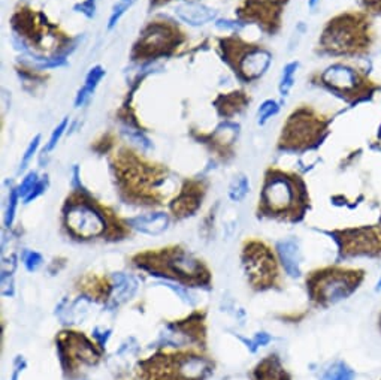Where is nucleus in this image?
<instances>
[{
    "label": "nucleus",
    "instance_id": "obj_11",
    "mask_svg": "<svg viewBox=\"0 0 381 380\" xmlns=\"http://www.w3.org/2000/svg\"><path fill=\"white\" fill-rule=\"evenodd\" d=\"M129 225L146 235H158L168 229L169 217L165 213H151L129 219Z\"/></svg>",
    "mask_w": 381,
    "mask_h": 380
},
{
    "label": "nucleus",
    "instance_id": "obj_1",
    "mask_svg": "<svg viewBox=\"0 0 381 380\" xmlns=\"http://www.w3.org/2000/svg\"><path fill=\"white\" fill-rule=\"evenodd\" d=\"M375 44V32L370 17L362 12H349L326 26L322 45L326 51L337 56H361L370 53Z\"/></svg>",
    "mask_w": 381,
    "mask_h": 380
},
{
    "label": "nucleus",
    "instance_id": "obj_35",
    "mask_svg": "<svg viewBox=\"0 0 381 380\" xmlns=\"http://www.w3.org/2000/svg\"><path fill=\"white\" fill-rule=\"evenodd\" d=\"M375 290H377V292L381 290V276H380V278H378V281H377V285H375Z\"/></svg>",
    "mask_w": 381,
    "mask_h": 380
},
{
    "label": "nucleus",
    "instance_id": "obj_25",
    "mask_svg": "<svg viewBox=\"0 0 381 380\" xmlns=\"http://www.w3.org/2000/svg\"><path fill=\"white\" fill-rule=\"evenodd\" d=\"M68 123H69V118H63V120H61L60 123L57 125V128L53 130L50 140H48V142H46V145H45V149H44L45 153H50V152H53V150L56 149V145L58 144V141L61 140V137H63L65 130L68 129Z\"/></svg>",
    "mask_w": 381,
    "mask_h": 380
},
{
    "label": "nucleus",
    "instance_id": "obj_31",
    "mask_svg": "<svg viewBox=\"0 0 381 380\" xmlns=\"http://www.w3.org/2000/svg\"><path fill=\"white\" fill-rule=\"evenodd\" d=\"M45 186H46V181H45V180H39V181H38V185H36V188L33 189V192H32V193H30V195L27 196V198L24 200V201H26V202H30L32 200H36V198H38L39 195H42V193H44Z\"/></svg>",
    "mask_w": 381,
    "mask_h": 380
},
{
    "label": "nucleus",
    "instance_id": "obj_20",
    "mask_svg": "<svg viewBox=\"0 0 381 380\" xmlns=\"http://www.w3.org/2000/svg\"><path fill=\"white\" fill-rule=\"evenodd\" d=\"M298 68H299L298 62H290L285 66V69H282L280 84H278V90L281 96H287L290 93L294 84V75H296Z\"/></svg>",
    "mask_w": 381,
    "mask_h": 380
},
{
    "label": "nucleus",
    "instance_id": "obj_10",
    "mask_svg": "<svg viewBox=\"0 0 381 380\" xmlns=\"http://www.w3.org/2000/svg\"><path fill=\"white\" fill-rule=\"evenodd\" d=\"M175 16L184 21L189 26L199 27L204 24L216 20L217 11L206 6L201 2H193V0H187V2H182L175 8Z\"/></svg>",
    "mask_w": 381,
    "mask_h": 380
},
{
    "label": "nucleus",
    "instance_id": "obj_26",
    "mask_svg": "<svg viewBox=\"0 0 381 380\" xmlns=\"http://www.w3.org/2000/svg\"><path fill=\"white\" fill-rule=\"evenodd\" d=\"M39 144H41V135H36V137L30 141L29 147L26 149V152H24V156L21 159V165H20V171H23L24 168H26L29 165V162L33 159V156L36 154V152H38L39 149Z\"/></svg>",
    "mask_w": 381,
    "mask_h": 380
},
{
    "label": "nucleus",
    "instance_id": "obj_3",
    "mask_svg": "<svg viewBox=\"0 0 381 380\" xmlns=\"http://www.w3.org/2000/svg\"><path fill=\"white\" fill-rule=\"evenodd\" d=\"M265 210L275 216H302L306 193L301 181L285 174H273L266 180L262 193Z\"/></svg>",
    "mask_w": 381,
    "mask_h": 380
},
{
    "label": "nucleus",
    "instance_id": "obj_32",
    "mask_svg": "<svg viewBox=\"0 0 381 380\" xmlns=\"http://www.w3.org/2000/svg\"><path fill=\"white\" fill-rule=\"evenodd\" d=\"M77 9H81L80 12L85 14L87 17H93L94 16V0H87V2L81 4Z\"/></svg>",
    "mask_w": 381,
    "mask_h": 380
},
{
    "label": "nucleus",
    "instance_id": "obj_39",
    "mask_svg": "<svg viewBox=\"0 0 381 380\" xmlns=\"http://www.w3.org/2000/svg\"><path fill=\"white\" fill-rule=\"evenodd\" d=\"M380 380H381V379H380Z\"/></svg>",
    "mask_w": 381,
    "mask_h": 380
},
{
    "label": "nucleus",
    "instance_id": "obj_38",
    "mask_svg": "<svg viewBox=\"0 0 381 380\" xmlns=\"http://www.w3.org/2000/svg\"><path fill=\"white\" fill-rule=\"evenodd\" d=\"M378 223H380V225H381V217H380V220H378Z\"/></svg>",
    "mask_w": 381,
    "mask_h": 380
},
{
    "label": "nucleus",
    "instance_id": "obj_17",
    "mask_svg": "<svg viewBox=\"0 0 381 380\" xmlns=\"http://www.w3.org/2000/svg\"><path fill=\"white\" fill-rule=\"evenodd\" d=\"M170 266L174 269L175 273L181 274V276H198L201 273V265L199 262L193 259V257L187 253L180 252L177 253L174 257L170 259Z\"/></svg>",
    "mask_w": 381,
    "mask_h": 380
},
{
    "label": "nucleus",
    "instance_id": "obj_9",
    "mask_svg": "<svg viewBox=\"0 0 381 380\" xmlns=\"http://www.w3.org/2000/svg\"><path fill=\"white\" fill-rule=\"evenodd\" d=\"M273 56L263 48H251L241 56L238 68L245 80H257L271 66Z\"/></svg>",
    "mask_w": 381,
    "mask_h": 380
},
{
    "label": "nucleus",
    "instance_id": "obj_28",
    "mask_svg": "<svg viewBox=\"0 0 381 380\" xmlns=\"http://www.w3.org/2000/svg\"><path fill=\"white\" fill-rule=\"evenodd\" d=\"M20 200V193L18 190H12L9 195V204H8V210H6V217H5V223L9 226L12 222H14L15 212H17V205Z\"/></svg>",
    "mask_w": 381,
    "mask_h": 380
},
{
    "label": "nucleus",
    "instance_id": "obj_29",
    "mask_svg": "<svg viewBox=\"0 0 381 380\" xmlns=\"http://www.w3.org/2000/svg\"><path fill=\"white\" fill-rule=\"evenodd\" d=\"M24 264H26V268L29 269V271H35V269H38L41 266L42 257L39 253L29 252L26 253V256H24Z\"/></svg>",
    "mask_w": 381,
    "mask_h": 380
},
{
    "label": "nucleus",
    "instance_id": "obj_30",
    "mask_svg": "<svg viewBox=\"0 0 381 380\" xmlns=\"http://www.w3.org/2000/svg\"><path fill=\"white\" fill-rule=\"evenodd\" d=\"M362 5L365 11L370 12V14L381 16V0H362Z\"/></svg>",
    "mask_w": 381,
    "mask_h": 380
},
{
    "label": "nucleus",
    "instance_id": "obj_36",
    "mask_svg": "<svg viewBox=\"0 0 381 380\" xmlns=\"http://www.w3.org/2000/svg\"><path fill=\"white\" fill-rule=\"evenodd\" d=\"M21 372V369H15V373H14V376H12V380H17L18 379V373Z\"/></svg>",
    "mask_w": 381,
    "mask_h": 380
},
{
    "label": "nucleus",
    "instance_id": "obj_2",
    "mask_svg": "<svg viewBox=\"0 0 381 380\" xmlns=\"http://www.w3.org/2000/svg\"><path fill=\"white\" fill-rule=\"evenodd\" d=\"M365 277L362 268L327 266L311 273L306 278V288L316 305L329 307L351 297L363 285Z\"/></svg>",
    "mask_w": 381,
    "mask_h": 380
},
{
    "label": "nucleus",
    "instance_id": "obj_6",
    "mask_svg": "<svg viewBox=\"0 0 381 380\" xmlns=\"http://www.w3.org/2000/svg\"><path fill=\"white\" fill-rule=\"evenodd\" d=\"M323 129L325 125L322 120L302 109V111L294 113L287 121V126L282 132V144L290 149H304L320 137Z\"/></svg>",
    "mask_w": 381,
    "mask_h": 380
},
{
    "label": "nucleus",
    "instance_id": "obj_34",
    "mask_svg": "<svg viewBox=\"0 0 381 380\" xmlns=\"http://www.w3.org/2000/svg\"><path fill=\"white\" fill-rule=\"evenodd\" d=\"M320 2V0H308V6L310 8H316V5Z\"/></svg>",
    "mask_w": 381,
    "mask_h": 380
},
{
    "label": "nucleus",
    "instance_id": "obj_23",
    "mask_svg": "<svg viewBox=\"0 0 381 380\" xmlns=\"http://www.w3.org/2000/svg\"><path fill=\"white\" fill-rule=\"evenodd\" d=\"M137 0H117V4L113 6V11H111V16L108 20V29H114L121 17L126 14V12L135 5Z\"/></svg>",
    "mask_w": 381,
    "mask_h": 380
},
{
    "label": "nucleus",
    "instance_id": "obj_15",
    "mask_svg": "<svg viewBox=\"0 0 381 380\" xmlns=\"http://www.w3.org/2000/svg\"><path fill=\"white\" fill-rule=\"evenodd\" d=\"M178 370L186 380H199L210 370V365L202 358L187 357L180 361Z\"/></svg>",
    "mask_w": 381,
    "mask_h": 380
},
{
    "label": "nucleus",
    "instance_id": "obj_5",
    "mask_svg": "<svg viewBox=\"0 0 381 380\" xmlns=\"http://www.w3.org/2000/svg\"><path fill=\"white\" fill-rule=\"evenodd\" d=\"M320 78L326 87L342 96L346 94L351 99H366L378 89V85L368 77V73L344 63L329 66Z\"/></svg>",
    "mask_w": 381,
    "mask_h": 380
},
{
    "label": "nucleus",
    "instance_id": "obj_24",
    "mask_svg": "<svg viewBox=\"0 0 381 380\" xmlns=\"http://www.w3.org/2000/svg\"><path fill=\"white\" fill-rule=\"evenodd\" d=\"M278 111H280V104L278 102H275L273 99L265 101L261 105L259 111H257V118H259V125H265L269 118H273L274 116H277Z\"/></svg>",
    "mask_w": 381,
    "mask_h": 380
},
{
    "label": "nucleus",
    "instance_id": "obj_33",
    "mask_svg": "<svg viewBox=\"0 0 381 380\" xmlns=\"http://www.w3.org/2000/svg\"><path fill=\"white\" fill-rule=\"evenodd\" d=\"M269 341H271V337H269L266 333H261L254 337L253 345L254 346H265V345H268Z\"/></svg>",
    "mask_w": 381,
    "mask_h": 380
},
{
    "label": "nucleus",
    "instance_id": "obj_19",
    "mask_svg": "<svg viewBox=\"0 0 381 380\" xmlns=\"http://www.w3.org/2000/svg\"><path fill=\"white\" fill-rule=\"evenodd\" d=\"M322 380H354V372L346 362L338 361L323 373Z\"/></svg>",
    "mask_w": 381,
    "mask_h": 380
},
{
    "label": "nucleus",
    "instance_id": "obj_16",
    "mask_svg": "<svg viewBox=\"0 0 381 380\" xmlns=\"http://www.w3.org/2000/svg\"><path fill=\"white\" fill-rule=\"evenodd\" d=\"M138 283L132 276L115 274L114 276V288H113V300L115 302H125L132 298L137 290Z\"/></svg>",
    "mask_w": 381,
    "mask_h": 380
},
{
    "label": "nucleus",
    "instance_id": "obj_4",
    "mask_svg": "<svg viewBox=\"0 0 381 380\" xmlns=\"http://www.w3.org/2000/svg\"><path fill=\"white\" fill-rule=\"evenodd\" d=\"M341 259H381V225L346 228L334 232Z\"/></svg>",
    "mask_w": 381,
    "mask_h": 380
},
{
    "label": "nucleus",
    "instance_id": "obj_13",
    "mask_svg": "<svg viewBox=\"0 0 381 380\" xmlns=\"http://www.w3.org/2000/svg\"><path fill=\"white\" fill-rule=\"evenodd\" d=\"M278 255L282 266H285L286 273L292 277L301 276V256H299V247L294 240H286L278 243Z\"/></svg>",
    "mask_w": 381,
    "mask_h": 380
},
{
    "label": "nucleus",
    "instance_id": "obj_21",
    "mask_svg": "<svg viewBox=\"0 0 381 380\" xmlns=\"http://www.w3.org/2000/svg\"><path fill=\"white\" fill-rule=\"evenodd\" d=\"M196 207H198V198H196V196H193V195H189V193H182L180 198L175 201L174 207H172V210L178 213L180 216H187L196 210Z\"/></svg>",
    "mask_w": 381,
    "mask_h": 380
},
{
    "label": "nucleus",
    "instance_id": "obj_27",
    "mask_svg": "<svg viewBox=\"0 0 381 380\" xmlns=\"http://www.w3.org/2000/svg\"><path fill=\"white\" fill-rule=\"evenodd\" d=\"M38 181H39V180H38V174H36V173H29L27 177L23 180L21 186H20V189H18V193H20L21 198L26 200L27 196L33 192V189L36 188V185H38Z\"/></svg>",
    "mask_w": 381,
    "mask_h": 380
},
{
    "label": "nucleus",
    "instance_id": "obj_14",
    "mask_svg": "<svg viewBox=\"0 0 381 380\" xmlns=\"http://www.w3.org/2000/svg\"><path fill=\"white\" fill-rule=\"evenodd\" d=\"M104 77H105V69L102 66H94V68H92L89 71L87 77H85L84 85L80 89V92L77 93L75 108H81V106H84L85 104L89 102V99L93 96L96 87L99 85V82L102 81Z\"/></svg>",
    "mask_w": 381,
    "mask_h": 380
},
{
    "label": "nucleus",
    "instance_id": "obj_8",
    "mask_svg": "<svg viewBox=\"0 0 381 380\" xmlns=\"http://www.w3.org/2000/svg\"><path fill=\"white\" fill-rule=\"evenodd\" d=\"M245 264H247V271L254 283L262 286L274 285V280L278 277L277 264L273 253L266 247L256 244L249 252V259Z\"/></svg>",
    "mask_w": 381,
    "mask_h": 380
},
{
    "label": "nucleus",
    "instance_id": "obj_37",
    "mask_svg": "<svg viewBox=\"0 0 381 380\" xmlns=\"http://www.w3.org/2000/svg\"><path fill=\"white\" fill-rule=\"evenodd\" d=\"M378 329H380V333H381V312L378 314Z\"/></svg>",
    "mask_w": 381,
    "mask_h": 380
},
{
    "label": "nucleus",
    "instance_id": "obj_18",
    "mask_svg": "<svg viewBox=\"0 0 381 380\" xmlns=\"http://www.w3.org/2000/svg\"><path fill=\"white\" fill-rule=\"evenodd\" d=\"M256 374L257 380H290L285 369L281 367L280 361L273 357L259 365Z\"/></svg>",
    "mask_w": 381,
    "mask_h": 380
},
{
    "label": "nucleus",
    "instance_id": "obj_22",
    "mask_svg": "<svg viewBox=\"0 0 381 380\" xmlns=\"http://www.w3.org/2000/svg\"><path fill=\"white\" fill-rule=\"evenodd\" d=\"M249 190H250L249 180L245 178L244 176H239V177H237L235 180L232 181V185L229 188V198L232 201L239 202V201H242L245 198V196H247Z\"/></svg>",
    "mask_w": 381,
    "mask_h": 380
},
{
    "label": "nucleus",
    "instance_id": "obj_12",
    "mask_svg": "<svg viewBox=\"0 0 381 380\" xmlns=\"http://www.w3.org/2000/svg\"><path fill=\"white\" fill-rule=\"evenodd\" d=\"M172 41H174V33H172L168 27L156 24V26L149 27V30L144 33L141 48L150 53L161 51L165 50L166 47H169Z\"/></svg>",
    "mask_w": 381,
    "mask_h": 380
},
{
    "label": "nucleus",
    "instance_id": "obj_7",
    "mask_svg": "<svg viewBox=\"0 0 381 380\" xmlns=\"http://www.w3.org/2000/svg\"><path fill=\"white\" fill-rule=\"evenodd\" d=\"M66 223L78 237L93 238L105 232V219L99 212L89 205H73L66 214Z\"/></svg>",
    "mask_w": 381,
    "mask_h": 380
}]
</instances>
